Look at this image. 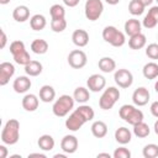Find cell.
I'll list each match as a JSON object with an SVG mask.
<instances>
[{
	"mask_svg": "<svg viewBox=\"0 0 158 158\" xmlns=\"http://www.w3.org/2000/svg\"><path fill=\"white\" fill-rule=\"evenodd\" d=\"M98 67L102 73H111L116 69V62L111 57H102L99 59Z\"/></svg>",
	"mask_w": 158,
	"mask_h": 158,
	"instance_id": "cell-20",
	"label": "cell"
},
{
	"mask_svg": "<svg viewBox=\"0 0 158 158\" xmlns=\"http://www.w3.org/2000/svg\"><path fill=\"white\" fill-rule=\"evenodd\" d=\"M146 43H147V38L142 32L135 36H131L128 40V46L131 49H141L146 46Z\"/></svg>",
	"mask_w": 158,
	"mask_h": 158,
	"instance_id": "cell-21",
	"label": "cell"
},
{
	"mask_svg": "<svg viewBox=\"0 0 158 158\" xmlns=\"http://www.w3.org/2000/svg\"><path fill=\"white\" fill-rule=\"evenodd\" d=\"M146 56L151 59H158V44L151 43L146 47Z\"/></svg>",
	"mask_w": 158,
	"mask_h": 158,
	"instance_id": "cell-37",
	"label": "cell"
},
{
	"mask_svg": "<svg viewBox=\"0 0 158 158\" xmlns=\"http://www.w3.org/2000/svg\"><path fill=\"white\" fill-rule=\"evenodd\" d=\"M118 115L125 122H127L132 126L143 121V117H144L143 112L139 109H137L135 105H128V104H125L120 107Z\"/></svg>",
	"mask_w": 158,
	"mask_h": 158,
	"instance_id": "cell-4",
	"label": "cell"
},
{
	"mask_svg": "<svg viewBox=\"0 0 158 158\" xmlns=\"http://www.w3.org/2000/svg\"><path fill=\"white\" fill-rule=\"evenodd\" d=\"M6 156H7V148L4 144H1L0 146V158H6Z\"/></svg>",
	"mask_w": 158,
	"mask_h": 158,
	"instance_id": "cell-43",
	"label": "cell"
},
{
	"mask_svg": "<svg viewBox=\"0 0 158 158\" xmlns=\"http://www.w3.org/2000/svg\"><path fill=\"white\" fill-rule=\"evenodd\" d=\"M131 138H132V133L127 127H118L115 131V139L117 143H120L122 146L130 143Z\"/></svg>",
	"mask_w": 158,
	"mask_h": 158,
	"instance_id": "cell-18",
	"label": "cell"
},
{
	"mask_svg": "<svg viewBox=\"0 0 158 158\" xmlns=\"http://www.w3.org/2000/svg\"><path fill=\"white\" fill-rule=\"evenodd\" d=\"M51 28L53 32H63L67 28V21L65 19H52L51 21Z\"/></svg>",
	"mask_w": 158,
	"mask_h": 158,
	"instance_id": "cell-33",
	"label": "cell"
},
{
	"mask_svg": "<svg viewBox=\"0 0 158 158\" xmlns=\"http://www.w3.org/2000/svg\"><path fill=\"white\" fill-rule=\"evenodd\" d=\"M31 157H40V158H46V154H43V153H30V154H28V158H31Z\"/></svg>",
	"mask_w": 158,
	"mask_h": 158,
	"instance_id": "cell-44",
	"label": "cell"
},
{
	"mask_svg": "<svg viewBox=\"0 0 158 158\" xmlns=\"http://www.w3.org/2000/svg\"><path fill=\"white\" fill-rule=\"evenodd\" d=\"M80 0H63L64 5L68 6V7H75L78 4H79Z\"/></svg>",
	"mask_w": 158,
	"mask_h": 158,
	"instance_id": "cell-41",
	"label": "cell"
},
{
	"mask_svg": "<svg viewBox=\"0 0 158 158\" xmlns=\"http://www.w3.org/2000/svg\"><path fill=\"white\" fill-rule=\"evenodd\" d=\"M72 41L77 47H85L89 43V33L85 30L78 28L72 35Z\"/></svg>",
	"mask_w": 158,
	"mask_h": 158,
	"instance_id": "cell-15",
	"label": "cell"
},
{
	"mask_svg": "<svg viewBox=\"0 0 158 158\" xmlns=\"http://www.w3.org/2000/svg\"><path fill=\"white\" fill-rule=\"evenodd\" d=\"M56 98V90L51 85H43L40 89V100L43 102H52Z\"/></svg>",
	"mask_w": 158,
	"mask_h": 158,
	"instance_id": "cell-23",
	"label": "cell"
},
{
	"mask_svg": "<svg viewBox=\"0 0 158 158\" xmlns=\"http://www.w3.org/2000/svg\"><path fill=\"white\" fill-rule=\"evenodd\" d=\"M74 98L70 95H60L53 104L52 106V111L57 117H64L69 114V111H72L74 109Z\"/></svg>",
	"mask_w": 158,
	"mask_h": 158,
	"instance_id": "cell-3",
	"label": "cell"
},
{
	"mask_svg": "<svg viewBox=\"0 0 158 158\" xmlns=\"http://www.w3.org/2000/svg\"><path fill=\"white\" fill-rule=\"evenodd\" d=\"M42 69H43V67H42V64L38 60H31L30 63H27L25 65V72L30 77H37V75H40L42 73Z\"/></svg>",
	"mask_w": 158,
	"mask_h": 158,
	"instance_id": "cell-28",
	"label": "cell"
},
{
	"mask_svg": "<svg viewBox=\"0 0 158 158\" xmlns=\"http://www.w3.org/2000/svg\"><path fill=\"white\" fill-rule=\"evenodd\" d=\"M78 138L73 135H65L60 141V148L64 153L72 154L78 149Z\"/></svg>",
	"mask_w": 158,
	"mask_h": 158,
	"instance_id": "cell-13",
	"label": "cell"
},
{
	"mask_svg": "<svg viewBox=\"0 0 158 158\" xmlns=\"http://www.w3.org/2000/svg\"><path fill=\"white\" fill-rule=\"evenodd\" d=\"M96 157H98V158H101V157H105V158H111V156H110L109 153H99Z\"/></svg>",
	"mask_w": 158,
	"mask_h": 158,
	"instance_id": "cell-47",
	"label": "cell"
},
{
	"mask_svg": "<svg viewBox=\"0 0 158 158\" xmlns=\"http://www.w3.org/2000/svg\"><path fill=\"white\" fill-rule=\"evenodd\" d=\"M31 51L36 54H44L48 51V43L47 41L42 38H36L31 43Z\"/></svg>",
	"mask_w": 158,
	"mask_h": 158,
	"instance_id": "cell-27",
	"label": "cell"
},
{
	"mask_svg": "<svg viewBox=\"0 0 158 158\" xmlns=\"http://www.w3.org/2000/svg\"><path fill=\"white\" fill-rule=\"evenodd\" d=\"M37 144H38L40 149H42L44 152H49L54 148V138L51 135H42L38 138Z\"/></svg>",
	"mask_w": 158,
	"mask_h": 158,
	"instance_id": "cell-24",
	"label": "cell"
},
{
	"mask_svg": "<svg viewBox=\"0 0 158 158\" xmlns=\"http://www.w3.org/2000/svg\"><path fill=\"white\" fill-rule=\"evenodd\" d=\"M109 5H117L120 2V0H105Z\"/></svg>",
	"mask_w": 158,
	"mask_h": 158,
	"instance_id": "cell-46",
	"label": "cell"
},
{
	"mask_svg": "<svg viewBox=\"0 0 158 158\" xmlns=\"http://www.w3.org/2000/svg\"><path fill=\"white\" fill-rule=\"evenodd\" d=\"M106 85V79L100 74H91L86 80V86L90 91L99 93Z\"/></svg>",
	"mask_w": 158,
	"mask_h": 158,
	"instance_id": "cell-10",
	"label": "cell"
},
{
	"mask_svg": "<svg viewBox=\"0 0 158 158\" xmlns=\"http://www.w3.org/2000/svg\"><path fill=\"white\" fill-rule=\"evenodd\" d=\"M153 128H154V132H156V135H158V120L154 122V126H153Z\"/></svg>",
	"mask_w": 158,
	"mask_h": 158,
	"instance_id": "cell-48",
	"label": "cell"
},
{
	"mask_svg": "<svg viewBox=\"0 0 158 158\" xmlns=\"http://www.w3.org/2000/svg\"><path fill=\"white\" fill-rule=\"evenodd\" d=\"M20 139V122L16 118H10L2 131H1V141L4 144H16Z\"/></svg>",
	"mask_w": 158,
	"mask_h": 158,
	"instance_id": "cell-2",
	"label": "cell"
},
{
	"mask_svg": "<svg viewBox=\"0 0 158 158\" xmlns=\"http://www.w3.org/2000/svg\"><path fill=\"white\" fill-rule=\"evenodd\" d=\"M25 51H26V47H25V43L22 41H14V42H11V44H10V52H11L12 57L19 56L20 53H22Z\"/></svg>",
	"mask_w": 158,
	"mask_h": 158,
	"instance_id": "cell-35",
	"label": "cell"
},
{
	"mask_svg": "<svg viewBox=\"0 0 158 158\" xmlns=\"http://www.w3.org/2000/svg\"><path fill=\"white\" fill-rule=\"evenodd\" d=\"M149 98H151V94L148 91L147 88L144 86H139L137 88L133 94H132V101L136 106H144L148 104L149 101Z\"/></svg>",
	"mask_w": 158,
	"mask_h": 158,
	"instance_id": "cell-11",
	"label": "cell"
},
{
	"mask_svg": "<svg viewBox=\"0 0 158 158\" xmlns=\"http://www.w3.org/2000/svg\"><path fill=\"white\" fill-rule=\"evenodd\" d=\"M114 79H115V83L122 88V89H127L132 85L133 83V75L132 73L128 70V69H125V68H121V69H117L114 74Z\"/></svg>",
	"mask_w": 158,
	"mask_h": 158,
	"instance_id": "cell-9",
	"label": "cell"
},
{
	"mask_svg": "<svg viewBox=\"0 0 158 158\" xmlns=\"http://www.w3.org/2000/svg\"><path fill=\"white\" fill-rule=\"evenodd\" d=\"M104 11V4L101 0H86L84 6L85 17L89 21H96Z\"/></svg>",
	"mask_w": 158,
	"mask_h": 158,
	"instance_id": "cell-7",
	"label": "cell"
},
{
	"mask_svg": "<svg viewBox=\"0 0 158 158\" xmlns=\"http://www.w3.org/2000/svg\"><path fill=\"white\" fill-rule=\"evenodd\" d=\"M38 98L35 95V94H26L22 99V107L26 110V111H36L37 107H38Z\"/></svg>",
	"mask_w": 158,
	"mask_h": 158,
	"instance_id": "cell-17",
	"label": "cell"
},
{
	"mask_svg": "<svg viewBox=\"0 0 158 158\" xmlns=\"http://www.w3.org/2000/svg\"><path fill=\"white\" fill-rule=\"evenodd\" d=\"M157 23H158V21H157L151 14H147V15L144 16L143 21H142V25H143V27H146V28H154V27L157 26Z\"/></svg>",
	"mask_w": 158,
	"mask_h": 158,
	"instance_id": "cell-38",
	"label": "cell"
},
{
	"mask_svg": "<svg viewBox=\"0 0 158 158\" xmlns=\"http://www.w3.org/2000/svg\"><path fill=\"white\" fill-rule=\"evenodd\" d=\"M156 1H157V2H158V0H156Z\"/></svg>",
	"mask_w": 158,
	"mask_h": 158,
	"instance_id": "cell-52",
	"label": "cell"
},
{
	"mask_svg": "<svg viewBox=\"0 0 158 158\" xmlns=\"http://www.w3.org/2000/svg\"><path fill=\"white\" fill-rule=\"evenodd\" d=\"M102 38L114 47H122L126 42L125 33L118 31L115 26H106L102 30Z\"/></svg>",
	"mask_w": 158,
	"mask_h": 158,
	"instance_id": "cell-5",
	"label": "cell"
},
{
	"mask_svg": "<svg viewBox=\"0 0 158 158\" xmlns=\"http://www.w3.org/2000/svg\"><path fill=\"white\" fill-rule=\"evenodd\" d=\"M149 110H151V114H152L154 117H158V101L152 102Z\"/></svg>",
	"mask_w": 158,
	"mask_h": 158,
	"instance_id": "cell-40",
	"label": "cell"
},
{
	"mask_svg": "<svg viewBox=\"0 0 158 158\" xmlns=\"http://www.w3.org/2000/svg\"><path fill=\"white\" fill-rule=\"evenodd\" d=\"M144 5L139 0H131L128 4V11L133 16H139L144 12Z\"/></svg>",
	"mask_w": 158,
	"mask_h": 158,
	"instance_id": "cell-31",
	"label": "cell"
},
{
	"mask_svg": "<svg viewBox=\"0 0 158 158\" xmlns=\"http://www.w3.org/2000/svg\"><path fill=\"white\" fill-rule=\"evenodd\" d=\"M14 60H15L17 64H20V65H26V64L30 63L32 59H31V57H30V53H28L27 51H25V52L20 53L19 56H15V57H14Z\"/></svg>",
	"mask_w": 158,
	"mask_h": 158,
	"instance_id": "cell-36",
	"label": "cell"
},
{
	"mask_svg": "<svg viewBox=\"0 0 158 158\" xmlns=\"http://www.w3.org/2000/svg\"><path fill=\"white\" fill-rule=\"evenodd\" d=\"M73 98H74V100H75L77 102H79V104H85V102L90 99V93H89V90H88L86 88H84V86H78V88L74 90V93H73Z\"/></svg>",
	"mask_w": 158,
	"mask_h": 158,
	"instance_id": "cell-29",
	"label": "cell"
},
{
	"mask_svg": "<svg viewBox=\"0 0 158 158\" xmlns=\"http://www.w3.org/2000/svg\"><path fill=\"white\" fill-rule=\"evenodd\" d=\"M65 154H54V158H65Z\"/></svg>",
	"mask_w": 158,
	"mask_h": 158,
	"instance_id": "cell-49",
	"label": "cell"
},
{
	"mask_svg": "<svg viewBox=\"0 0 158 158\" xmlns=\"http://www.w3.org/2000/svg\"><path fill=\"white\" fill-rule=\"evenodd\" d=\"M86 62L88 57L81 49H74L68 54V64L74 69H81L83 67H85Z\"/></svg>",
	"mask_w": 158,
	"mask_h": 158,
	"instance_id": "cell-8",
	"label": "cell"
},
{
	"mask_svg": "<svg viewBox=\"0 0 158 158\" xmlns=\"http://www.w3.org/2000/svg\"><path fill=\"white\" fill-rule=\"evenodd\" d=\"M49 14H51V17L52 19H64L65 16V10L62 5L59 4H54L51 6L49 9Z\"/></svg>",
	"mask_w": 158,
	"mask_h": 158,
	"instance_id": "cell-34",
	"label": "cell"
},
{
	"mask_svg": "<svg viewBox=\"0 0 158 158\" xmlns=\"http://www.w3.org/2000/svg\"><path fill=\"white\" fill-rule=\"evenodd\" d=\"M32 83H31V79L26 75H21V77H17L14 83H12V88L17 93V94H23V93H27L28 89L31 88Z\"/></svg>",
	"mask_w": 158,
	"mask_h": 158,
	"instance_id": "cell-14",
	"label": "cell"
},
{
	"mask_svg": "<svg viewBox=\"0 0 158 158\" xmlns=\"http://www.w3.org/2000/svg\"><path fill=\"white\" fill-rule=\"evenodd\" d=\"M123 28H125V33L131 37V36H135V35H137V33H141L142 23H141L139 20H137V19H128V20L125 22Z\"/></svg>",
	"mask_w": 158,
	"mask_h": 158,
	"instance_id": "cell-16",
	"label": "cell"
},
{
	"mask_svg": "<svg viewBox=\"0 0 158 158\" xmlns=\"http://www.w3.org/2000/svg\"><path fill=\"white\" fill-rule=\"evenodd\" d=\"M10 2V0H0V4L1 5H6V4H9Z\"/></svg>",
	"mask_w": 158,
	"mask_h": 158,
	"instance_id": "cell-50",
	"label": "cell"
},
{
	"mask_svg": "<svg viewBox=\"0 0 158 158\" xmlns=\"http://www.w3.org/2000/svg\"><path fill=\"white\" fill-rule=\"evenodd\" d=\"M94 116H95V112L93 107L83 104L78 109H75L65 120V127L72 132L79 131V128H81V126L88 121H91Z\"/></svg>",
	"mask_w": 158,
	"mask_h": 158,
	"instance_id": "cell-1",
	"label": "cell"
},
{
	"mask_svg": "<svg viewBox=\"0 0 158 158\" xmlns=\"http://www.w3.org/2000/svg\"><path fill=\"white\" fill-rule=\"evenodd\" d=\"M12 17L17 22H25L30 17V9L26 5H19L12 11Z\"/></svg>",
	"mask_w": 158,
	"mask_h": 158,
	"instance_id": "cell-19",
	"label": "cell"
},
{
	"mask_svg": "<svg viewBox=\"0 0 158 158\" xmlns=\"http://www.w3.org/2000/svg\"><path fill=\"white\" fill-rule=\"evenodd\" d=\"M15 74V65L10 62H2L0 64V85L4 86L10 81Z\"/></svg>",
	"mask_w": 158,
	"mask_h": 158,
	"instance_id": "cell-12",
	"label": "cell"
},
{
	"mask_svg": "<svg viewBox=\"0 0 158 158\" xmlns=\"http://www.w3.org/2000/svg\"><path fill=\"white\" fill-rule=\"evenodd\" d=\"M144 6H149V5H152V2L154 1V0H139Z\"/></svg>",
	"mask_w": 158,
	"mask_h": 158,
	"instance_id": "cell-45",
	"label": "cell"
},
{
	"mask_svg": "<svg viewBox=\"0 0 158 158\" xmlns=\"http://www.w3.org/2000/svg\"><path fill=\"white\" fill-rule=\"evenodd\" d=\"M149 132H151L149 126H148L146 122H143V121H141V122L133 125V133H135V136L138 137V138H144V137H147V136L149 135Z\"/></svg>",
	"mask_w": 158,
	"mask_h": 158,
	"instance_id": "cell-30",
	"label": "cell"
},
{
	"mask_svg": "<svg viewBox=\"0 0 158 158\" xmlns=\"http://www.w3.org/2000/svg\"><path fill=\"white\" fill-rule=\"evenodd\" d=\"M91 133L96 138H102L107 135V125L104 121H95L91 125Z\"/></svg>",
	"mask_w": 158,
	"mask_h": 158,
	"instance_id": "cell-22",
	"label": "cell"
},
{
	"mask_svg": "<svg viewBox=\"0 0 158 158\" xmlns=\"http://www.w3.org/2000/svg\"><path fill=\"white\" fill-rule=\"evenodd\" d=\"M154 90L158 93V80H157V81H156V84H154Z\"/></svg>",
	"mask_w": 158,
	"mask_h": 158,
	"instance_id": "cell-51",
	"label": "cell"
},
{
	"mask_svg": "<svg viewBox=\"0 0 158 158\" xmlns=\"http://www.w3.org/2000/svg\"><path fill=\"white\" fill-rule=\"evenodd\" d=\"M142 154H143L144 158H156V157H158V144H154V143L146 144L142 149Z\"/></svg>",
	"mask_w": 158,
	"mask_h": 158,
	"instance_id": "cell-32",
	"label": "cell"
},
{
	"mask_svg": "<svg viewBox=\"0 0 158 158\" xmlns=\"http://www.w3.org/2000/svg\"><path fill=\"white\" fill-rule=\"evenodd\" d=\"M142 73H143V77L146 79H156L158 77V64L154 63V62H148L143 65V69H142Z\"/></svg>",
	"mask_w": 158,
	"mask_h": 158,
	"instance_id": "cell-25",
	"label": "cell"
},
{
	"mask_svg": "<svg viewBox=\"0 0 158 158\" xmlns=\"http://www.w3.org/2000/svg\"><path fill=\"white\" fill-rule=\"evenodd\" d=\"M120 99V90L115 86H109L104 90L99 99V106L102 110H110Z\"/></svg>",
	"mask_w": 158,
	"mask_h": 158,
	"instance_id": "cell-6",
	"label": "cell"
},
{
	"mask_svg": "<svg viewBox=\"0 0 158 158\" xmlns=\"http://www.w3.org/2000/svg\"><path fill=\"white\" fill-rule=\"evenodd\" d=\"M6 42H7V36L4 32V30H1V43H0V48H4L5 44H6Z\"/></svg>",
	"mask_w": 158,
	"mask_h": 158,
	"instance_id": "cell-42",
	"label": "cell"
},
{
	"mask_svg": "<svg viewBox=\"0 0 158 158\" xmlns=\"http://www.w3.org/2000/svg\"><path fill=\"white\" fill-rule=\"evenodd\" d=\"M47 25V20L43 15L36 14L30 19V26L33 31H42Z\"/></svg>",
	"mask_w": 158,
	"mask_h": 158,
	"instance_id": "cell-26",
	"label": "cell"
},
{
	"mask_svg": "<svg viewBox=\"0 0 158 158\" xmlns=\"http://www.w3.org/2000/svg\"><path fill=\"white\" fill-rule=\"evenodd\" d=\"M112 157L114 158H130L131 157V152L126 147H118L112 153Z\"/></svg>",
	"mask_w": 158,
	"mask_h": 158,
	"instance_id": "cell-39",
	"label": "cell"
}]
</instances>
